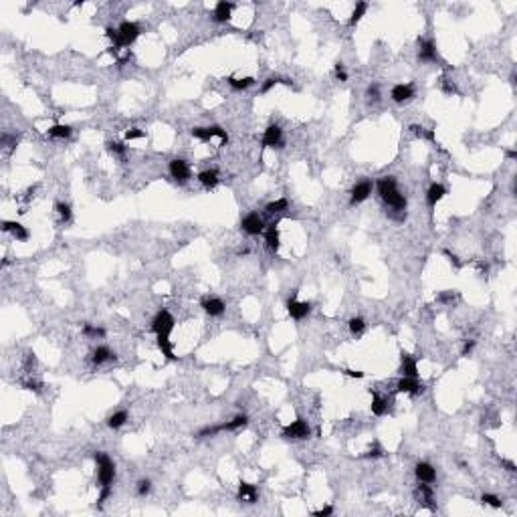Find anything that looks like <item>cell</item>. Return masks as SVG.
<instances>
[{
  "label": "cell",
  "mask_w": 517,
  "mask_h": 517,
  "mask_svg": "<svg viewBox=\"0 0 517 517\" xmlns=\"http://www.w3.org/2000/svg\"><path fill=\"white\" fill-rule=\"evenodd\" d=\"M374 188L378 190L380 198H382L388 204V206L392 208V212L404 214V210H406V198H404V194H400L396 178H394V176H384V178H380L374 184Z\"/></svg>",
  "instance_id": "1"
},
{
  "label": "cell",
  "mask_w": 517,
  "mask_h": 517,
  "mask_svg": "<svg viewBox=\"0 0 517 517\" xmlns=\"http://www.w3.org/2000/svg\"><path fill=\"white\" fill-rule=\"evenodd\" d=\"M93 459H95V462H97L99 487H111V483L115 479V465H113V461L107 457L105 453H95Z\"/></svg>",
  "instance_id": "2"
},
{
  "label": "cell",
  "mask_w": 517,
  "mask_h": 517,
  "mask_svg": "<svg viewBox=\"0 0 517 517\" xmlns=\"http://www.w3.org/2000/svg\"><path fill=\"white\" fill-rule=\"evenodd\" d=\"M140 37V26L135 22H129V20H124L119 26H117V47L111 51V53H117L119 49L124 47H129L135 43V38Z\"/></svg>",
  "instance_id": "3"
},
{
  "label": "cell",
  "mask_w": 517,
  "mask_h": 517,
  "mask_svg": "<svg viewBox=\"0 0 517 517\" xmlns=\"http://www.w3.org/2000/svg\"><path fill=\"white\" fill-rule=\"evenodd\" d=\"M174 325H176V319L170 311L162 309L156 314V317L152 319V332L156 335H170L174 332Z\"/></svg>",
  "instance_id": "4"
},
{
  "label": "cell",
  "mask_w": 517,
  "mask_h": 517,
  "mask_svg": "<svg viewBox=\"0 0 517 517\" xmlns=\"http://www.w3.org/2000/svg\"><path fill=\"white\" fill-rule=\"evenodd\" d=\"M283 437L291 439V441H305V439L311 437V428H309V425L305 423L303 418H297V420H293L291 425H287L283 428Z\"/></svg>",
  "instance_id": "5"
},
{
  "label": "cell",
  "mask_w": 517,
  "mask_h": 517,
  "mask_svg": "<svg viewBox=\"0 0 517 517\" xmlns=\"http://www.w3.org/2000/svg\"><path fill=\"white\" fill-rule=\"evenodd\" d=\"M192 138L200 140V142H210L212 138H221V146H226L228 144V133L219 128V126H212V128H194L192 131Z\"/></svg>",
  "instance_id": "6"
},
{
  "label": "cell",
  "mask_w": 517,
  "mask_h": 517,
  "mask_svg": "<svg viewBox=\"0 0 517 517\" xmlns=\"http://www.w3.org/2000/svg\"><path fill=\"white\" fill-rule=\"evenodd\" d=\"M240 228H242L247 235L257 237V235L265 233V221H263L257 212H251V214H247V216H244V219L240 221Z\"/></svg>",
  "instance_id": "7"
},
{
  "label": "cell",
  "mask_w": 517,
  "mask_h": 517,
  "mask_svg": "<svg viewBox=\"0 0 517 517\" xmlns=\"http://www.w3.org/2000/svg\"><path fill=\"white\" fill-rule=\"evenodd\" d=\"M418 59L425 63H437L439 61V53L437 45L430 38H418Z\"/></svg>",
  "instance_id": "8"
},
{
  "label": "cell",
  "mask_w": 517,
  "mask_h": 517,
  "mask_svg": "<svg viewBox=\"0 0 517 517\" xmlns=\"http://www.w3.org/2000/svg\"><path fill=\"white\" fill-rule=\"evenodd\" d=\"M283 146V129L277 124H271L261 140V148H281Z\"/></svg>",
  "instance_id": "9"
},
{
  "label": "cell",
  "mask_w": 517,
  "mask_h": 517,
  "mask_svg": "<svg viewBox=\"0 0 517 517\" xmlns=\"http://www.w3.org/2000/svg\"><path fill=\"white\" fill-rule=\"evenodd\" d=\"M170 176L174 180H178V182H188L190 180V176H192V170H190L188 166V162L182 160V158H174L170 162Z\"/></svg>",
  "instance_id": "10"
},
{
  "label": "cell",
  "mask_w": 517,
  "mask_h": 517,
  "mask_svg": "<svg viewBox=\"0 0 517 517\" xmlns=\"http://www.w3.org/2000/svg\"><path fill=\"white\" fill-rule=\"evenodd\" d=\"M396 392L410 394V396H420V394L425 392V384L418 382V378H406V376H402V380H398V384H396Z\"/></svg>",
  "instance_id": "11"
},
{
  "label": "cell",
  "mask_w": 517,
  "mask_h": 517,
  "mask_svg": "<svg viewBox=\"0 0 517 517\" xmlns=\"http://www.w3.org/2000/svg\"><path fill=\"white\" fill-rule=\"evenodd\" d=\"M372 190H374V182L372 180H362V182H358L356 186L351 188V198H350V202L351 204H360L364 200H368L370 194H372Z\"/></svg>",
  "instance_id": "12"
},
{
  "label": "cell",
  "mask_w": 517,
  "mask_h": 517,
  "mask_svg": "<svg viewBox=\"0 0 517 517\" xmlns=\"http://www.w3.org/2000/svg\"><path fill=\"white\" fill-rule=\"evenodd\" d=\"M287 311H289V315L293 317V319H297V321H301L303 317H307L309 315V311H311V303H307V301H297L295 299V295L289 299L287 301Z\"/></svg>",
  "instance_id": "13"
},
{
  "label": "cell",
  "mask_w": 517,
  "mask_h": 517,
  "mask_svg": "<svg viewBox=\"0 0 517 517\" xmlns=\"http://www.w3.org/2000/svg\"><path fill=\"white\" fill-rule=\"evenodd\" d=\"M414 497H416V501L420 503V505H425V507H428L430 511H434V493H432L430 483L418 485V487L414 489Z\"/></svg>",
  "instance_id": "14"
},
{
  "label": "cell",
  "mask_w": 517,
  "mask_h": 517,
  "mask_svg": "<svg viewBox=\"0 0 517 517\" xmlns=\"http://www.w3.org/2000/svg\"><path fill=\"white\" fill-rule=\"evenodd\" d=\"M202 309L206 311L210 317H221L224 314L226 305H224L222 299H219V297H204L202 299Z\"/></svg>",
  "instance_id": "15"
},
{
  "label": "cell",
  "mask_w": 517,
  "mask_h": 517,
  "mask_svg": "<svg viewBox=\"0 0 517 517\" xmlns=\"http://www.w3.org/2000/svg\"><path fill=\"white\" fill-rule=\"evenodd\" d=\"M390 97L396 101V103H404V101H410L414 97V87L410 83H398L394 85L392 91H390Z\"/></svg>",
  "instance_id": "16"
},
{
  "label": "cell",
  "mask_w": 517,
  "mask_h": 517,
  "mask_svg": "<svg viewBox=\"0 0 517 517\" xmlns=\"http://www.w3.org/2000/svg\"><path fill=\"white\" fill-rule=\"evenodd\" d=\"M400 374L406 378H418V362L406 351L400 356Z\"/></svg>",
  "instance_id": "17"
},
{
  "label": "cell",
  "mask_w": 517,
  "mask_h": 517,
  "mask_svg": "<svg viewBox=\"0 0 517 517\" xmlns=\"http://www.w3.org/2000/svg\"><path fill=\"white\" fill-rule=\"evenodd\" d=\"M414 475H416V479L420 483H434L437 481V471H434V467L430 465V462H418V465L414 467Z\"/></svg>",
  "instance_id": "18"
},
{
  "label": "cell",
  "mask_w": 517,
  "mask_h": 517,
  "mask_svg": "<svg viewBox=\"0 0 517 517\" xmlns=\"http://www.w3.org/2000/svg\"><path fill=\"white\" fill-rule=\"evenodd\" d=\"M265 244L271 253H277L279 247H281V237H279V228H277V222L269 224L265 228Z\"/></svg>",
  "instance_id": "19"
},
{
  "label": "cell",
  "mask_w": 517,
  "mask_h": 517,
  "mask_svg": "<svg viewBox=\"0 0 517 517\" xmlns=\"http://www.w3.org/2000/svg\"><path fill=\"white\" fill-rule=\"evenodd\" d=\"M2 230L4 233H10L12 237H15L17 240H20V242H24V240H29V230H26L20 222H15V221H4L2 222Z\"/></svg>",
  "instance_id": "20"
},
{
  "label": "cell",
  "mask_w": 517,
  "mask_h": 517,
  "mask_svg": "<svg viewBox=\"0 0 517 517\" xmlns=\"http://www.w3.org/2000/svg\"><path fill=\"white\" fill-rule=\"evenodd\" d=\"M230 15H233V4L226 2V0H221V2L214 6L212 20L214 22H228L230 20Z\"/></svg>",
  "instance_id": "21"
},
{
  "label": "cell",
  "mask_w": 517,
  "mask_h": 517,
  "mask_svg": "<svg viewBox=\"0 0 517 517\" xmlns=\"http://www.w3.org/2000/svg\"><path fill=\"white\" fill-rule=\"evenodd\" d=\"M258 499V491H257V487L251 485V483H240L239 485V501L240 503H257Z\"/></svg>",
  "instance_id": "22"
},
{
  "label": "cell",
  "mask_w": 517,
  "mask_h": 517,
  "mask_svg": "<svg viewBox=\"0 0 517 517\" xmlns=\"http://www.w3.org/2000/svg\"><path fill=\"white\" fill-rule=\"evenodd\" d=\"M444 194H446V188L443 184H437V182L430 184L428 192H426V204L430 208H434V206H437V202H441L444 198Z\"/></svg>",
  "instance_id": "23"
},
{
  "label": "cell",
  "mask_w": 517,
  "mask_h": 517,
  "mask_svg": "<svg viewBox=\"0 0 517 517\" xmlns=\"http://www.w3.org/2000/svg\"><path fill=\"white\" fill-rule=\"evenodd\" d=\"M370 394H372V414L384 416L388 412V398H384L382 394H378L376 390H370Z\"/></svg>",
  "instance_id": "24"
},
{
  "label": "cell",
  "mask_w": 517,
  "mask_h": 517,
  "mask_svg": "<svg viewBox=\"0 0 517 517\" xmlns=\"http://www.w3.org/2000/svg\"><path fill=\"white\" fill-rule=\"evenodd\" d=\"M110 360H115V353L110 348H107V346H99L97 350H93V353H91V362L95 366H101V364L110 362Z\"/></svg>",
  "instance_id": "25"
},
{
  "label": "cell",
  "mask_w": 517,
  "mask_h": 517,
  "mask_svg": "<svg viewBox=\"0 0 517 517\" xmlns=\"http://www.w3.org/2000/svg\"><path fill=\"white\" fill-rule=\"evenodd\" d=\"M219 172L216 170H202L200 174H198V182L206 188V190H212V188H216V184H219Z\"/></svg>",
  "instance_id": "26"
},
{
  "label": "cell",
  "mask_w": 517,
  "mask_h": 517,
  "mask_svg": "<svg viewBox=\"0 0 517 517\" xmlns=\"http://www.w3.org/2000/svg\"><path fill=\"white\" fill-rule=\"evenodd\" d=\"M228 85L233 87L235 91H244V89H249V87L255 85V79L253 77H242V79H239V77H228Z\"/></svg>",
  "instance_id": "27"
},
{
  "label": "cell",
  "mask_w": 517,
  "mask_h": 517,
  "mask_svg": "<svg viewBox=\"0 0 517 517\" xmlns=\"http://www.w3.org/2000/svg\"><path fill=\"white\" fill-rule=\"evenodd\" d=\"M71 133H73L71 126H65V124H55L53 128H49V135H51V138H57V140L69 138Z\"/></svg>",
  "instance_id": "28"
},
{
  "label": "cell",
  "mask_w": 517,
  "mask_h": 517,
  "mask_svg": "<svg viewBox=\"0 0 517 517\" xmlns=\"http://www.w3.org/2000/svg\"><path fill=\"white\" fill-rule=\"evenodd\" d=\"M158 348L162 350V353H164L168 360H176V356H174V346L170 342V335H158Z\"/></svg>",
  "instance_id": "29"
},
{
  "label": "cell",
  "mask_w": 517,
  "mask_h": 517,
  "mask_svg": "<svg viewBox=\"0 0 517 517\" xmlns=\"http://www.w3.org/2000/svg\"><path fill=\"white\" fill-rule=\"evenodd\" d=\"M247 423H249V418L244 416V414H239V416H235L233 420H228V423H222L221 426H222V432H224V430H239V428H244V426H247Z\"/></svg>",
  "instance_id": "30"
},
{
  "label": "cell",
  "mask_w": 517,
  "mask_h": 517,
  "mask_svg": "<svg viewBox=\"0 0 517 517\" xmlns=\"http://www.w3.org/2000/svg\"><path fill=\"white\" fill-rule=\"evenodd\" d=\"M126 423H128V412L126 410H119V412H115V414H111L110 418H107V426L113 428V430L121 428Z\"/></svg>",
  "instance_id": "31"
},
{
  "label": "cell",
  "mask_w": 517,
  "mask_h": 517,
  "mask_svg": "<svg viewBox=\"0 0 517 517\" xmlns=\"http://www.w3.org/2000/svg\"><path fill=\"white\" fill-rule=\"evenodd\" d=\"M366 12H368V2H358L356 8H353V12H351L350 20H348V24H350V26H356V24L362 20V17L366 15Z\"/></svg>",
  "instance_id": "32"
},
{
  "label": "cell",
  "mask_w": 517,
  "mask_h": 517,
  "mask_svg": "<svg viewBox=\"0 0 517 517\" xmlns=\"http://www.w3.org/2000/svg\"><path fill=\"white\" fill-rule=\"evenodd\" d=\"M291 85V81L289 79H283V77H269V79H265V83L261 85V93L265 95V93H269L271 89L273 87H277V85Z\"/></svg>",
  "instance_id": "33"
},
{
  "label": "cell",
  "mask_w": 517,
  "mask_h": 517,
  "mask_svg": "<svg viewBox=\"0 0 517 517\" xmlns=\"http://www.w3.org/2000/svg\"><path fill=\"white\" fill-rule=\"evenodd\" d=\"M287 206H289L287 198H279V200L269 202L267 206H265V212H269V214H279V212H283V210H287Z\"/></svg>",
  "instance_id": "34"
},
{
  "label": "cell",
  "mask_w": 517,
  "mask_h": 517,
  "mask_svg": "<svg viewBox=\"0 0 517 517\" xmlns=\"http://www.w3.org/2000/svg\"><path fill=\"white\" fill-rule=\"evenodd\" d=\"M55 210H57V214H59L61 222H69V221H71L73 212H71V206H69L67 202H57V204H55Z\"/></svg>",
  "instance_id": "35"
},
{
  "label": "cell",
  "mask_w": 517,
  "mask_h": 517,
  "mask_svg": "<svg viewBox=\"0 0 517 517\" xmlns=\"http://www.w3.org/2000/svg\"><path fill=\"white\" fill-rule=\"evenodd\" d=\"M348 328H350V333L351 335H362L364 333V330H366V321L362 319V317H351L350 319V323H348Z\"/></svg>",
  "instance_id": "36"
},
{
  "label": "cell",
  "mask_w": 517,
  "mask_h": 517,
  "mask_svg": "<svg viewBox=\"0 0 517 517\" xmlns=\"http://www.w3.org/2000/svg\"><path fill=\"white\" fill-rule=\"evenodd\" d=\"M481 501H483V505H489V507H493V509H501V499L497 495H491V493H483L481 495Z\"/></svg>",
  "instance_id": "37"
},
{
  "label": "cell",
  "mask_w": 517,
  "mask_h": 517,
  "mask_svg": "<svg viewBox=\"0 0 517 517\" xmlns=\"http://www.w3.org/2000/svg\"><path fill=\"white\" fill-rule=\"evenodd\" d=\"M107 149H110L111 154L119 156V158H124L126 152H128V148H126L124 144H121V142H110V144H107Z\"/></svg>",
  "instance_id": "38"
},
{
  "label": "cell",
  "mask_w": 517,
  "mask_h": 517,
  "mask_svg": "<svg viewBox=\"0 0 517 517\" xmlns=\"http://www.w3.org/2000/svg\"><path fill=\"white\" fill-rule=\"evenodd\" d=\"M83 333L89 335V337H103L105 330L103 328H95V325H91V323H85L83 325Z\"/></svg>",
  "instance_id": "39"
},
{
  "label": "cell",
  "mask_w": 517,
  "mask_h": 517,
  "mask_svg": "<svg viewBox=\"0 0 517 517\" xmlns=\"http://www.w3.org/2000/svg\"><path fill=\"white\" fill-rule=\"evenodd\" d=\"M135 491H138L140 497H146L149 491H152V481H149V479H142L138 483V489H135Z\"/></svg>",
  "instance_id": "40"
},
{
  "label": "cell",
  "mask_w": 517,
  "mask_h": 517,
  "mask_svg": "<svg viewBox=\"0 0 517 517\" xmlns=\"http://www.w3.org/2000/svg\"><path fill=\"white\" fill-rule=\"evenodd\" d=\"M144 135H146V133H144L142 129H138V128L128 129V131H126V142H131V140H142Z\"/></svg>",
  "instance_id": "41"
},
{
  "label": "cell",
  "mask_w": 517,
  "mask_h": 517,
  "mask_svg": "<svg viewBox=\"0 0 517 517\" xmlns=\"http://www.w3.org/2000/svg\"><path fill=\"white\" fill-rule=\"evenodd\" d=\"M35 366H37L35 353H33V351H26V356H24V368H26V370H33Z\"/></svg>",
  "instance_id": "42"
},
{
  "label": "cell",
  "mask_w": 517,
  "mask_h": 517,
  "mask_svg": "<svg viewBox=\"0 0 517 517\" xmlns=\"http://www.w3.org/2000/svg\"><path fill=\"white\" fill-rule=\"evenodd\" d=\"M335 79L337 81H348V73L344 69V63H335Z\"/></svg>",
  "instance_id": "43"
},
{
  "label": "cell",
  "mask_w": 517,
  "mask_h": 517,
  "mask_svg": "<svg viewBox=\"0 0 517 517\" xmlns=\"http://www.w3.org/2000/svg\"><path fill=\"white\" fill-rule=\"evenodd\" d=\"M22 388H26V390H35V392H38L40 388H43V384H40V382H37V380H26V382H22Z\"/></svg>",
  "instance_id": "44"
},
{
  "label": "cell",
  "mask_w": 517,
  "mask_h": 517,
  "mask_svg": "<svg viewBox=\"0 0 517 517\" xmlns=\"http://www.w3.org/2000/svg\"><path fill=\"white\" fill-rule=\"evenodd\" d=\"M382 455H384V451H382V446H380V444L376 443V444H374V446H372V448H370V451H368V453H366L364 457H368V459H370V457H382Z\"/></svg>",
  "instance_id": "45"
},
{
  "label": "cell",
  "mask_w": 517,
  "mask_h": 517,
  "mask_svg": "<svg viewBox=\"0 0 517 517\" xmlns=\"http://www.w3.org/2000/svg\"><path fill=\"white\" fill-rule=\"evenodd\" d=\"M332 513H333V507H332V505H328V507H321V509L314 511L311 515H314V517H328V515H332Z\"/></svg>",
  "instance_id": "46"
},
{
  "label": "cell",
  "mask_w": 517,
  "mask_h": 517,
  "mask_svg": "<svg viewBox=\"0 0 517 517\" xmlns=\"http://www.w3.org/2000/svg\"><path fill=\"white\" fill-rule=\"evenodd\" d=\"M2 146L10 148V149H15V148H17V138H10L8 133H4V135H2Z\"/></svg>",
  "instance_id": "47"
},
{
  "label": "cell",
  "mask_w": 517,
  "mask_h": 517,
  "mask_svg": "<svg viewBox=\"0 0 517 517\" xmlns=\"http://www.w3.org/2000/svg\"><path fill=\"white\" fill-rule=\"evenodd\" d=\"M368 97H370L372 101H378V99H380V89H378V85H370V87H368Z\"/></svg>",
  "instance_id": "48"
},
{
  "label": "cell",
  "mask_w": 517,
  "mask_h": 517,
  "mask_svg": "<svg viewBox=\"0 0 517 517\" xmlns=\"http://www.w3.org/2000/svg\"><path fill=\"white\" fill-rule=\"evenodd\" d=\"M455 299V293L453 291H444L443 295H439V301H443V303H451Z\"/></svg>",
  "instance_id": "49"
},
{
  "label": "cell",
  "mask_w": 517,
  "mask_h": 517,
  "mask_svg": "<svg viewBox=\"0 0 517 517\" xmlns=\"http://www.w3.org/2000/svg\"><path fill=\"white\" fill-rule=\"evenodd\" d=\"M473 348H475V342L471 339V342H467L465 346H462V351H461V356H469V353L473 351Z\"/></svg>",
  "instance_id": "50"
},
{
  "label": "cell",
  "mask_w": 517,
  "mask_h": 517,
  "mask_svg": "<svg viewBox=\"0 0 517 517\" xmlns=\"http://www.w3.org/2000/svg\"><path fill=\"white\" fill-rule=\"evenodd\" d=\"M111 495V487H101V493H99V503H103L107 497Z\"/></svg>",
  "instance_id": "51"
},
{
  "label": "cell",
  "mask_w": 517,
  "mask_h": 517,
  "mask_svg": "<svg viewBox=\"0 0 517 517\" xmlns=\"http://www.w3.org/2000/svg\"><path fill=\"white\" fill-rule=\"evenodd\" d=\"M344 374L350 376V378H364V372H360V370H350V368H346Z\"/></svg>",
  "instance_id": "52"
},
{
  "label": "cell",
  "mask_w": 517,
  "mask_h": 517,
  "mask_svg": "<svg viewBox=\"0 0 517 517\" xmlns=\"http://www.w3.org/2000/svg\"><path fill=\"white\" fill-rule=\"evenodd\" d=\"M501 465L505 467L509 473H515V471H517V467H515V462H513V461H501Z\"/></svg>",
  "instance_id": "53"
},
{
  "label": "cell",
  "mask_w": 517,
  "mask_h": 517,
  "mask_svg": "<svg viewBox=\"0 0 517 517\" xmlns=\"http://www.w3.org/2000/svg\"><path fill=\"white\" fill-rule=\"evenodd\" d=\"M443 89H444V93H455V91H457L455 85H451L446 79H443Z\"/></svg>",
  "instance_id": "54"
},
{
  "label": "cell",
  "mask_w": 517,
  "mask_h": 517,
  "mask_svg": "<svg viewBox=\"0 0 517 517\" xmlns=\"http://www.w3.org/2000/svg\"><path fill=\"white\" fill-rule=\"evenodd\" d=\"M446 255H448V257H451V263H453V265H455V267L459 269V267H461V263H459V258H457L455 255H451V253H446Z\"/></svg>",
  "instance_id": "55"
},
{
  "label": "cell",
  "mask_w": 517,
  "mask_h": 517,
  "mask_svg": "<svg viewBox=\"0 0 517 517\" xmlns=\"http://www.w3.org/2000/svg\"><path fill=\"white\" fill-rule=\"evenodd\" d=\"M507 158H509V160H515V158H517V152H515V149H509V152H507Z\"/></svg>",
  "instance_id": "56"
}]
</instances>
